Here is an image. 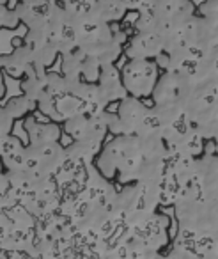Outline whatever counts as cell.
<instances>
[{
  "label": "cell",
  "mask_w": 218,
  "mask_h": 259,
  "mask_svg": "<svg viewBox=\"0 0 218 259\" xmlns=\"http://www.w3.org/2000/svg\"><path fill=\"white\" fill-rule=\"evenodd\" d=\"M18 23L16 18V11L6 8V4H0V25H11V29H15V25Z\"/></svg>",
  "instance_id": "obj_1"
},
{
  "label": "cell",
  "mask_w": 218,
  "mask_h": 259,
  "mask_svg": "<svg viewBox=\"0 0 218 259\" xmlns=\"http://www.w3.org/2000/svg\"><path fill=\"white\" fill-rule=\"evenodd\" d=\"M0 4H8V0H0Z\"/></svg>",
  "instance_id": "obj_2"
}]
</instances>
